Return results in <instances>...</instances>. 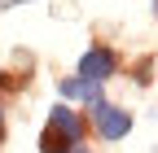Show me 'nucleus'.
<instances>
[{
    "mask_svg": "<svg viewBox=\"0 0 158 153\" xmlns=\"http://www.w3.org/2000/svg\"><path fill=\"white\" fill-rule=\"evenodd\" d=\"M0 5H5V9H13V5H27V0H0Z\"/></svg>",
    "mask_w": 158,
    "mask_h": 153,
    "instance_id": "423d86ee",
    "label": "nucleus"
},
{
    "mask_svg": "<svg viewBox=\"0 0 158 153\" xmlns=\"http://www.w3.org/2000/svg\"><path fill=\"white\" fill-rule=\"evenodd\" d=\"M154 13H158V0H154Z\"/></svg>",
    "mask_w": 158,
    "mask_h": 153,
    "instance_id": "6e6552de",
    "label": "nucleus"
},
{
    "mask_svg": "<svg viewBox=\"0 0 158 153\" xmlns=\"http://www.w3.org/2000/svg\"><path fill=\"white\" fill-rule=\"evenodd\" d=\"M114 70H118V53L106 48V44H92L84 57H79V79L106 83V79H114Z\"/></svg>",
    "mask_w": 158,
    "mask_h": 153,
    "instance_id": "7ed1b4c3",
    "label": "nucleus"
},
{
    "mask_svg": "<svg viewBox=\"0 0 158 153\" xmlns=\"http://www.w3.org/2000/svg\"><path fill=\"white\" fill-rule=\"evenodd\" d=\"M92 127H97L101 140H123L127 131H132V114H127L123 105L101 101V105H92Z\"/></svg>",
    "mask_w": 158,
    "mask_h": 153,
    "instance_id": "f03ea898",
    "label": "nucleus"
},
{
    "mask_svg": "<svg viewBox=\"0 0 158 153\" xmlns=\"http://www.w3.org/2000/svg\"><path fill=\"white\" fill-rule=\"evenodd\" d=\"M66 153H92V149H88V144H75V149H66Z\"/></svg>",
    "mask_w": 158,
    "mask_h": 153,
    "instance_id": "39448f33",
    "label": "nucleus"
},
{
    "mask_svg": "<svg viewBox=\"0 0 158 153\" xmlns=\"http://www.w3.org/2000/svg\"><path fill=\"white\" fill-rule=\"evenodd\" d=\"M0 136H5V109H0Z\"/></svg>",
    "mask_w": 158,
    "mask_h": 153,
    "instance_id": "0eeeda50",
    "label": "nucleus"
},
{
    "mask_svg": "<svg viewBox=\"0 0 158 153\" xmlns=\"http://www.w3.org/2000/svg\"><path fill=\"white\" fill-rule=\"evenodd\" d=\"M62 101H84V105H101V83L92 79H79V74H70V79H62Z\"/></svg>",
    "mask_w": 158,
    "mask_h": 153,
    "instance_id": "20e7f679",
    "label": "nucleus"
},
{
    "mask_svg": "<svg viewBox=\"0 0 158 153\" xmlns=\"http://www.w3.org/2000/svg\"><path fill=\"white\" fill-rule=\"evenodd\" d=\"M75 144H84V118L66 101H57L48 109V127L40 131V153H66Z\"/></svg>",
    "mask_w": 158,
    "mask_h": 153,
    "instance_id": "f257e3e1",
    "label": "nucleus"
}]
</instances>
